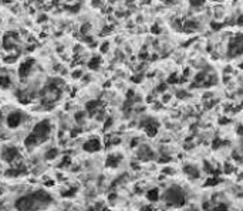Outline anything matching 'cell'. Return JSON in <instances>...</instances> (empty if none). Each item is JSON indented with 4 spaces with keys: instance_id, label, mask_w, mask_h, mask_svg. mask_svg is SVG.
Listing matches in <instances>:
<instances>
[{
    "instance_id": "cell-1",
    "label": "cell",
    "mask_w": 243,
    "mask_h": 211,
    "mask_svg": "<svg viewBox=\"0 0 243 211\" xmlns=\"http://www.w3.org/2000/svg\"><path fill=\"white\" fill-rule=\"evenodd\" d=\"M50 135H51V125H50V122L49 120H41V122L37 123L33 128V130L26 136L23 143H24L26 149L31 150V149H34V147L43 145L44 142L50 138Z\"/></svg>"
},
{
    "instance_id": "cell-2",
    "label": "cell",
    "mask_w": 243,
    "mask_h": 211,
    "mask_svg": "<svg viewBox=\"0 0 243 211\" xmlns=\"http://www.w3.org/2000/svg\"><path fill=\"white\" fill-rule=\"evenodd\" d=\"M161 200L169 207L179 208L186 204V194L181 186H171L161 194Z\"/></svg>"
},
{
    "instance_id": "cell-3",
    "label": "cell",
    "mask_w": 243,
    "mask_h": 211,
    "mask_svg": "<svg viewBox=\"0 0 243 211\" xmlns=\"http://www.w3.org/2000/svg\"><path fill=\"white\" fill-rule=\"evenodd\" d=\"M243 55V34H237L230 38L228 44V57L229 58H235Z\"/></svg>"
},
{
    "instance_id": "cell-4",
    "label": "cell",
    "mask_w": 243,
    "mask_h": 211,
    "mask_svg": "<svg viewBox=\"0 0 243 211\" xmlns=\"http://www.w3.org/2000/svg\"><path fill=\"white\" fill-rule=\"evenodd\" d=\"M37 201L34 200V197H33V194H26V196H22V197H18L17 200H16V203H14V207L17 208V210H24V211H27V210H37Z\"/></svg>"
},
{
    "instance_id": "cell-5",
    "label": "cell",
    "mask_w": 243,
    "mask_h": 211,
    "mask_svg": "<svg viewBox=\"0 0 243 211\" xmlns=\"http://www.w3.org/2000/svg\"><path fill=\"white\" fill-rule=\"evenodd\" d=\"M24 118L26 115L23 112H20V110H13V112H10L9 115H7L6 118V125L9 129H17L22 126V123L24 122Z\"/></svg>"
},
{
    "instance_id": "cell-6",
    "label": "cell",
    "mask_w": 243,
    "mask_h": 211,
    "mask_svg": "<svg viewBox=\"0 0 243 211\" xmlns=\"http://www.w3.org/2000/svg\"><path fill=\"white\" fill-rule=\"evenodd\" d=\"M18 157H20V153H18L17 147L14 146H7L2 150V159L6 163L13 164V163H16V160H18Z\"/></svg>"
},
{
    "instance_id": "cell-7",
    "label": "cell",
    "mask_w": 243,
    "mask_h": 211,
    "mask_svg": "<svg viewBox=\"0 0 243 211\" xmlns=\"http://www.w3.org/2000/svg\"><path fill=\"white\" fill-rule=\"evenodd\" d=\"M102 147V143L98 138H90L83 143V150L87 153H97Z\"/></svg>"
},
{
    "instance_id": "cell-8",
    "label": "cell",
    "mask_w": 243,
    "mask_h": 211,
    "mask_svg": "<svg viewBox=\"0 0 243 211\" xmlns=\"http://www.w3.org/2000/svg\"><path fill=\"white\" fill-rule=\"evenodd\" d=\"M31 194H33L34 200L37 201L39 205H49L50 203L53 201L51 196H50L47 191H44V190H37V191H33Z\"/></svg>"
},
{
    "instance_id": "cell-9",
    "label": "cell",
    "mask_w": 243,
    "mask_h": 211,
    "mask_svg": "<svg viewBox=\"0 0 243 211\" xmlns=\"http://www.w3.org/2000/svg\"><path fill=\"white\" fill-rule=\"evenodd\" d=\"M34 68V60H24L18 67V76L20 78H27Z\"/></svg>"
},
{
    "instance_id": "cell-10",
    "label": "cell",
    "mask_w": 243,
    "mask_h": 211,
    "mask_svg": "<svg viewBox=\"0 0 243 211\" xmlns=\"http://www.w3.org/2000/svg\"><path fill=\"white\" fill-rule=\"evenodd\" d=\"M184 171H185V174L188 176V177H191V179H198L200 176L199 167H196L195 164H186L184 167Z\"/></svg>"
},
{
    "instance_id": "cell-11",
    "label": "cell",
    "mask_w": 243,
    "mask_h": 211,
    "mask_svg": "<svg viewBox=\"0 0 243 211\" xmlns=\"http://www.w3.org/2000/svg\"><path fill=\"white\" fill-rule=\"evenodd\" d=\"M147 199H148V201H151V203L159 201L161 200V191L157 189V187H155V189L148 190L147 191Z\"/></svg>"
},
{
    "instance_id": "cell-12",
    "label": "cell",
    "mask_w": 243,
    "mask_h": 211,
    "mask_svg": "<svg viewBox=\"0 0 243 211\" xmlns=\"http://www.w3.org/2000/svg\"><path fill=\"white\" fill-rule=\"evenodd\" d=\"M12 86V78H10L9 75H0V88L3 89H7Z\"/></svg>"
},
{
    "instance_id": "cell-13",
    "label": "cell",
    "mask_w": 243,
    "mask_h": 211,
    "mask_svg": "<svg viewBox=\"0 0 243 211\" xmlns=\"http://www.w3.org/2000/svg\"><path fill=\"white\" fill-rule=\"evenodd\" d=\"M57 156H59V149L57 147H51V149H49L44 153V159L46 160H54L57 159Z\"/></svg>"
},
{
    "instance_id": "cell-14",
    "label": "cell",
    "mask_w": 243,
    "mask_h": 211,
    "mask_svg": "<svg viewBox=\"0 0 243 211\" xmlns=\"http://www.w3.org/2000/svg\"><path fill=\"white\" fill-rule=\"evenodd\" d=\"M101 62H102L101 57L96 55V57H92V58L90 60V62H88V68H91V70H98V67L101 65Z\"/></svg>"
},
{
    "instance_id": "cell-15",
    "label": "cell",
    "mask_w": 243,
    "mask_h": 211,
    "mask_svg": "<svg viewBox=\"0 0 243 211\" xmlns=\"http://www.w3.org/2000/svg\"><path fill=\"white\" fill-rule=\"evenodd\" d=\"M118 164H120V157L118 156H110L107 159V166L108 167H111V169H114V167H118Z\"/></svg>"
},
{
    "instance_id": "cell-16",
    "label": "cell",
    "mask_w": 243,
    "mask_h": 211,
    "mask_svg": "<svg viewBox=\"0 0 243 211\" xmlns=\"http://www.w3.org/2000/svg\"><path fill=\"white\" fill-rule=\"evenodd\" d=\"M205 3H206V0H189V6L194 9H200L205 6Z\"/></svg>"
},
{
    "instance_id": "cell-17",
    "label": "cell",
    "mask_w": 243,
    "mask_h": 211,
    "mask_svg": "<svg viewBox=\"0 0 243 211\" xmlns=\"http://www.w3.org/2000/svg\"><path fill=\"white\" fill-rule=\"evenodd\" d=\"M90 30H91V23H84V24L80 27V33L83 34V36H87Z\"/></svg>"
},
{
    "instance_id": "cell-18",
    "label": "cell",
    "mask_w": 243,
    "mask_h": 211,
    "mask_svg": "<svg viewBox=\"0 0 243 211\" xmlns=\"http://www.w3.org/2000/svg\"><path fill=\"white\" fill-rule=\"evenodd\" d=\"M175 82H178V75H176V74H173L169 80H168V84H175Z\"/></svg>"
},
{
    "instance_id": "cell-19",
    "label": "cell",
    "mask_w": 243,
    "mask_h": 211,
    "mask_svg": "<svg viewBox=\"0 0 243 211\" xmlns=\"http://www.w3.org/2000/svg\"><path fill=\"white\" fill-rule=\"evenodd\" d=\"M73 76H74V78H81V76H83V71H81V70H75L73 72Z\"/></svg>"
},
{
    "instance_id": "cell-20",
    "label": "cell",
    "mask_w": 243,
    "mask_h": 211,
    "mask_svg": "<svg viewBox=\"0 0 243 211\" xmlns=\"http://www.w3.org/2000/svg\"><path fill=\"white\" fill-rule=\"evenodd\" d=\"M236 24H239V26H243V14H242V16H239V18H237Z\"/></svg>"
},
{
    "instance_id": "cell-21",
    "label": "cell",
    "mask_w": 243,
    "mask_h": 211,
    "mask_svg": "<svg viewBox=\"0 0 243 211\" xmlns=\"http://www.w3.org/2000/svg\"><path fill=\"white\" fill-rule=\"evenodd\" d=\"M0 2H2V3H13L14 0H0Z\"/></svg>"
},
{
    "instance_id": "cell-22",
    "label": "cell",
    "mask_w": 243,
    "mask_h": 211,
    "mask_svg": "<svg viewBox=\"0 0 243 211\" xmlns=\"http://www.w3.org/2000/svg\"><path fill=\"white\" fill-rule=\"evenodd\" d=\"M212 2H216V3H222L223 0H212Z\"/></svg>"
},
{
    "instance_id": "cell-23",
    "label": "cell",
    "mask_w": 243,
    "mask_h": 211,
    "mask_svg": "<svg viewBox=\"0 0 243 211\" xmlns=\"http://www.w3.org/2000/svg\"><path fill=\"white\" fill-rule=\"evenodd\" d=\"M67 2H68V3H73V2H74V0H67Z\"/></svg>"
}]
</instances>
